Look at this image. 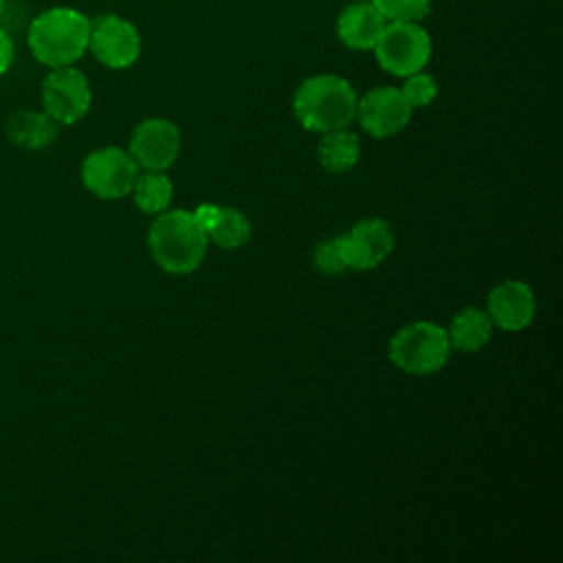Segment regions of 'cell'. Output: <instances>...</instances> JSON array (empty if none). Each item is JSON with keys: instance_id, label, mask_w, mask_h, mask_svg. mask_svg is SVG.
Listing matches in <instances>:
<instances>
[{"instance_id": "cell-1", "label": "cell", "mask_w": 563, "mask_h": 563, "mask_svg": "<svg viewBox=\"0 0 563 563\" xmlns=\"http://www.w3.org/2000/svg\"><path fill=\"white\" fill-rule=\"evenodd\" d=\"M90 18L73 7H51L37 13L26 29L31 55L48 66H73L86 51Z\"/></svg>"}, {"instance_id": "cell-2", "label": "cell", "mask_w": 563, "mask_h": 563, "mask_svg": "<svg viewBox=\"0 0 563 563\" xmlns=\"http://www.w3.org/2000/svg\"><path fill=\"white\" fill-rule=\"evenodd\" d=\"M356 92L339 75L321 73L303 79L292 95V112L299 125L310 132H332L347 128L356 117Z\"/></svg>"}, {"instance_id": "cell-3", "label": "cell", "mask_w": 563, "mask_h": 563, "mask_svg": "<svg viewBox=\"0 0 563 563\" xmlns=\"http://www.w3.org/2000/svg\"><path fill=\"white\" fill-rule=\"evenodd\" d=\"M207 242L205 231L191 211L185 209L156 213L147 231V246L154 262L172 275L194 273L207 253Z\"/></svg>"}, {"instance_id": "cell-4", "label": "cell", "mask_w": 563, "mask_h": 563, "mask_svg": "<svg viewBox=\"0 0 563 563\" xmlns=\"http://www.w3.org/2000/svg\"><path fill=\"white\" fill-rule=\"evenodd\" d=\"M451 343L446 330L431 321H413L400 328L387 347L389 361L405 374L427 376L442 369L449 361Z\"/></svg>"}, {"instance_id": "cell-5", "label": "cell", "mask_w": 563, "mask_h": 563, "mask_svg": "<svg viewBox=\"0 0 563 563\" xmlns=\"http://www.w3.org/2000/svg\"><path fill=\"white\" fill-rule=\"evenodd\" d=\"M372 51L383 70L407 77L427 66L431 37L418 22H387Z\"/></svg>"}, {"instance_id": "cell-6", "label": "cell", "mask_w": 563, "mask_h": 563, "mask_svg": "<svg viewBox=\"0 0 563 563\" xmlns=\"http://www.w3.org/2000/svg\"><path fill=\"white\" fill-rule=\"evenodd\" d=\"M139 165L121 147H101L81 163L84 187L101 200H119L132 191Z\"/></svg>"}, {"instance_id": "cell-7", "label": "cell", "mask_w": 563, "mask_h": 563, "mask_svg": "<svg viewBox=\"0 0 563 563\" xmlns=\"http://www.w3.org/2000/svg\"><path fill=\"white\" fill-rule=\"evenodd\" d=\"M92 92L86 75L73 66L53 68L42 81L44 112L62 125H73L90 110Z\"/></svg>"}, {"instance_id": "cell-8", "label": "cell", "mask_w": 563, "mask_h": 563, "mask_svg": "<svg viewBox=\"0 0 563 563\" xmlns=\"http://www.w3.org/2000/svg\"><path fill=\"white\" fill-rule=\"evenodd\" d=\"M88 51L106 68L123 70L139 59L141 35L130 20L114 13H106L90 20Z\"/></svg>"}, {"instance_id": "cell-9", "label": "cell", "mask_w": 563, "mask_h": 563, "mask_svg": "<svg viewBox=\"0 0 563 563\" xmlns=\"http://www.w3.org/2000/svg\"><path fill=\"white\" fill-rule=\"evenodd\" d=\"M413 108L402 97L400 88L378 86L356 101V117L361 128L374 139H387L405 130Z\"/></svg>"}, {"instance_id": "cell-10", "label": "cell", "mask_w": 563, "mask_h": 563, "mask_svg": "<svg viewBox=\"0 0 563 563\" xmlns=\"http://www.w3.org/2000/svg\"><path fill=\"white\" fill-rule=\"evenodd\" d=\"M180 152V130L167 119H145L141 121L130 139L128 154L134 163L150 172L167 169Z\"/></svg>"}, {"instance_id": "cell-11", "label": "cell", "mask_w": 563, "mask_h": 563, "mask_svg": "<svg viewBox=\"0 0 563 563\" xmlns=\"http://www.w3.org/2000/svg\"><path fill=\"white\" fill-rule=\"evenodd\" d=\"M345 266L352 271L376 268L394 249V233L387 220L365 218L339 235Z\"/></svg>"}, {"instance_id": "cell-12", "label": "cell", "mask_w": 563, "mask_h": 563, "mask_svg": "<svg viewBox=\"0 0 563 563\" xmlns=\"http://www.w3.org/2000/svg\"><path fill=\"white\" fill-rule=\"evenodd\" d=\"M486 312L490 321L497 323L501 330L517 332L532 323L537 312V301L528 284L517 279H506L488 292Z\"/></svg>"}, {"instance_id": "cell-13", "label": "cell", "mask_w": 563, "mask_h": 563, "mask_svg": "<svg viewBox=\"0 0 563 563\" xmlns=\"http://www.w3.org/2000/svg\"><path fill=\"white\" fill-rule=\"evenodd\" d=\"M387 20L369 0H356L343 7L336 18V35L352 51H369L376 46Z\"/></svg>"}, {"instance_id": "cell-14", "label": "cell", "mask_w": 563, "mask_h": 563, "mask_svg": "<svg viewBox=\"0 0 563 563\" xmlns=\"http://www.w3.org/2000/svg\"><path fill=\"white\" fill-rule=\"evenodd\" d=\"M4 134L22 150H44L57 139V123L44 110H18L7 119Z\"/></svg>"}, {"instance_id": "cell-15", "label": "cell", "mask_w": 563, "mask_h": 563, "mask_svg": "<svg viewBox=\"0 0 563 563\" xmlns=\"http://www.w3.org/2000/svg\"><path fill=\"white\" fill-rule=\"evenodd\" d=\"M490 334L493 321L488 312L477 306H468L455 312L446 330L451 347L460 352H479L490 341Z\"/></svg>"}, {"instance_id": "cell-16", "label": "cell", "mask_w": 563, "mask_h": 563, "mask_svg": "<svg viewBox=\"0 0 563 563\" xmlns=\"http://www.w3.org/2000/svg\"><path fill=\"white\" fill-rule=\"evenodd\" d=\"M317 156L323 169H328L330 174H343L352 169L361 158L358 136L345 128L325 132L319 143Z\"/></svg>"}, {"instance_id": "cell-17", "label": "cell", "mask_w": 563, "mask_h": 563, "mask_svg": "<svg viewBox=\"0 0 563 563\" xmlns=\"http://www.w3.org/2000/svg\"><path fill=\"white\" fill-rule=\"evenodd\" d=\"M134 205L145 213H161L172 202V180L163 172H150L136 176L132 191Z\"/></svg>"}, {"instance_id": "cell-18", "label": "cell", "mask_w": 563, "mask_h": 563, "mask_svg": "<svg viewBox=\"0 0 563 563\" xmlns=\"http://www.w3.org/2000/svg\"><path fill=\"white\" fill-rule=\"evenodd\" d=\"M251 238V224L246 216L233 207H218V216L207 231V240L218 244L220 249H240Z\"/></svg>"}, {"instance_id": "cell-19", "label": "cell", "mask_w": 563, "mask_h": 563, "mask_svg": "<svg viewBox=\"0 0 563 563\" xmlns=\"http://www.w3.org/2000/svg\"><path fill=\"white\" fill-rule=\"evenodd\" d=\"M387 22H420L431 9V0H369Z\"/></svg>"}, {"instance_id": "cell-20", "label": "cell", "mask_w": 563, "mask_h": 563, "mask_svg": "<svg viewBox=\"0 0 563 563\" xmlns=\"http://www.w3.org/2000/svg\"><path fill=\"white\" fill-rule=\"evenodd\" d=\"M400 92L409 101L411 108H424L438 97V84L431 75L418 70V73L405 77V84L400 86Z\"/></svg>"}, {"instance_id": "cell-21", "label": "cell", "mask_w": 563, "mask_h": 563, "mask_svg": "<svg viewBox=\"0 0 563 563\" xmlns=\"http://www.w3.org/2000/svg\"><path fill=\"white\" fill-rule=\"evenodd\" d=\"M314 266L325 273V275H341L343 271H347L343 253H341V244H339V235L323 240L317 249H314Z\"/></svg>"}, {"instance_id": "cell-22", "label": "cell", "mask_w": 563, "mask_h": 563, "mask_svg": "<svg viewBox=\"0 0 563 563\" xmlns=\"http://www.w3.org/2000/svg\"><path fill=\"white\" fill-rule=\"evenodd\" d=\"M13 57H15V44H13V37L9 35L7 29L0 26V75H4L11 64H13Z\"/></svg>"}, {"instance_id": "cell-23", "label": "cell", "mask_w": 563, "mask_h": 563, "mask_svg": "<svg viewBox=\"0 0 563 563\" xmlns=\"http://www.w3.org/2000/svg\"><path fill=\"white\" fill-rule=\"evenodd\" d=\"M218 207L220 205H211V202H205V205H198L196 209H194V220L198 222V227L205 231V235H207V231L211 229V224H213V220H216V216H218Z\"/></svg>"}, {"instance_id": "cell-24", "label": "cell", "mask_w": 563, "mask_h": 563, "mask_svg": "<svg viewBox=\"0 0 563 563\" xmlns=\"http://www.w3.org/2000/svg\"><path fill=\"white\" fill-rule=\"evenodd\" d=\"M4 11H7V0H0V20L4 18Z\"/></svg>"}]
</instances>
